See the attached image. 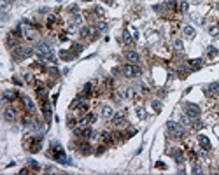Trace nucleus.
<instances>
[{
	"label": "nucleus",
	"mask_w": 219,
	"mask_h": 175,
	"mask_svg": "<svg viewBox=\"0 0 219 175\" xmlns=\"http://www.w3.org/2000/svg\"><path fill=\"white\" fill-rule=\"evenodd\" d=\"M49 156L54 158V159L60 161V163H72L70 159L65 158V152H63V149H61L60 144H53V147H51V151H49Z\"/></svg>",
	"instance_id": "1"
},
{
	"label": "nucleus",
	"mask_w": 219,
	"mask_h": 175,
	"mask_svg": "<svg viewBox=\"0 0 219 175\" xmlns=\"http://www.w3.org/2000/svg\"><path fill=\"white\" fill-rule=\"evenodd\" d=\"M167 128H168L170 135H172L173 138H182V137H184V128H182V126H179V124L168 121V123H167Z\"/></svg>",
	"instance_id": "2"
},
{
	"label": "nucleus",
	"mask_w": 219,
	"mask_h": 175,
	"mask_svg": "<svg viewBox=\"0 0 219 175\" xmlns=\"http://www.w3.org/2000/svg\"><path fill=\"white\" fill-rule=\"evenodd\" d=\"M123 74L126 77H139L142 74V70H140V67H139L137 63H128L126 67L123 69Z\"/></svg>",
	"instance_id": "3"
},
{
	"label": "nucleus",
	"mask_w": 219,
	"mask_h": 175,
	"mask_svg": "<svg viewBox=\"0 0 219 175\" xmlns=\"http://www.w3.org/2000/svg\"><path fill=\"white\" fill-rule=\"evenodd\" d=\"M33 51L32 49H23V47H14L12 49V60H16V61H19V60H23L25 56H30Z\"/></svg>",
	"instance_id": "4"
},
{
	"label": "nucleus",
	"mask_w": 219,
	"mask_h": 175,
	"mask_svg": "<svg viewBox=\"0 0 219 175\" xmlns=\"http://www.w3.org/2000/svg\"><path fill=\"white\" fill-rule=\"evenodd\" d=\"M184 112L189 116V117H198L200 116V107L195 105V103H184Z\"/></svg>",
	"instance_id": "5"
},
{
	"label": "nucleus",
	"mask_w": 219,
	"mask_h": 175,
	"mask_svg": "<svg viewBox=\"0 0 219 175\" xmlns=\"http://www.w3.org/2000/svg\"><path fill=\"white\" fill-rule=\"evenodd\" d=\"M4 119H5V121H9V123L16 121V111H14L12 107H7L5 111H4Z\"/></svg>",
	"instance_id": "6"
},
{
	"label": "nucleus",
	"mask_w": 219,
	"mask_h": 175,
	"mask_svg": "<svg viewBox=\"0 0 219 175\" xmlns=\"http://www.w3.org/2000/svg\"><path fill=\"white\" fill-rule=\"evenodd\" d=\"M126 60L130 61V63H139L140 61V56H139V53H135V51H126Z\"/></svg>",
	"instance_id": "7"
},
{
	"label": "nucleus",
	"mask_w": 219,
	"mask_h": 175,
	"mask_svg": "<svg viewBox=\"0 0 219 175\" xmlns=\"http://www.w3.org/2000/svg\"><path fill=\"white\" fill-rule=\"evenodd\" d=\"M18 37H19V35H16L14 32L7 35V46H9V47H12V49L18 47Z\"/></svg>",
	"instance_id": "8"
},
{
	"label": "nucleus",
	"mask_w": 219,
	"mask_h": 175,
	"mask_svg": "<svg viewBox=\"0 0 219 175\" xmlns=\"http://www.w3.org/2000/svg\"><path fill=\"white\" fill-rule=\"evenodd\" d=\"M18 98V93L14 91V90H7V91H4V100L5 102H14Z\"/></svg>",
	"instance_id": "9"
},
{
	"label": "nucleus",
	"mask_w": 219,
	"mask_h": 175,
	"mask_svg": "<svg viewBox=\"0 0 219 175\" xmlns=\"http://www.w3.org/2000/svg\"><path fill=\"white\" fill-rule=\"evenodd\" d=\"M172 158H173L175 161H177V163L181 165V163L184 161V154H182V151H179V149H173V151H172Z\"/></svg>",
	"instance_id": "10"
},
{
	"label": "nucleus",
	"mask_w": 219,
	"mask_h": 175,
	"mask_svg": "<svg viewBox=\"0 0 219 175\" xmlns=\"http://www.w3.org/2000/svg\"><path fill=\"white\" fill-rule=\"evenodd\" d=\"M42 103V111H44V117H46L48 121L51 119V107H49V103H48V100L46 102H40Z\"/></svg>",
	"instance_id": "11"
},
{
	"label": "nucleus",
	"mask_w": 219,
	"mask_h": 175,
	"mask_svg": "<svg viewBox=\"0 0 219 175\" xmlns=\"http://www.w3.org/2000/svg\"><path fill=\"white\" fill-rule=\"evenodd\" d=\"M112 123H114V126H123V124H124V114H123V112L116 114V116L112 117Z\"/></svg>",
	"instance_id": "12"
},
{
	"label": "nucleus",
	"mask_w": 219,
	"mask_h": 175,
	"mask_svg": "<svg viewBox=\"0 0 219 175\" xmlns=\"http://www.w3.org/2000/svg\"><path fill=\"white\" fill-rule=\"evenodd\" d=\"M100 138L105 142V144H111L114 140V133H111V131H103V133L100 135Z\"/></svg>",
	"instance_id": "13"
},
{
	"label": "nucleus",
	"mask_w": 219,
	"mask_h": 175,
	"mask_svg": "<svg viewBox=\"0 0 219 175\" xmlns=\"http://www.w3.org/2000/svg\"><path fill=\"white\" fill-rule=\"evenodd\" d=\"M79 151L82 152V154H90V152H91V145L88 142H81L79 144Z\"/></svg>",
	"instance_id": "14"
},
{
	"label": "nucleus",
	"mask_w": 219,
	"mask_h": 175,
	"mask_svg": "<svg viewBox=\"0 0 219 175\" xmlns=\"http://www.w3.org/2000/svg\"><path fill=\"white\" fill-rule=\"evenodd\" d=\"M207 93L209 95H219V82H214L207 88Z\"/></svg>",
	"instance_id": "15"
},
{
	"label": "nucleus",
	"mask_w": 219,
	"mask_h": 175,
	"mask_svg": "<svg viewBox=\"0 0 219 175\" xmlns=\"http://www.w3.org/2000/svg\"><path fill=\"white\" fill-rule=\"evenodd\" d=\"M95 35V32L91 30V26H84V28H81V37H93Z\"/></svg>",
	"instance_id": "16"
},
{
	"label": "nucleus",
	"mask_w": 219,
	"mask_h": 175,
	"mask_svg": "<svg viewBox=\"0 0 219 175\" xmlns=\"http://www.w3.org/2000/svg\"><path fill=\"white\" fill-rule=\"evenodd\" d=\"M23 102H25V107H27V111H28L30 114H33V112H35V105H33V102H32L30 98H23Z\"/></svg>",
	"instance_id": "17"
},
{
	"label": "nucleus",
	"mask_w": 219,
	"mask_h": 175,
	"mask_svg": "<svg viewBox=\"0 0 219 175\" xmlns=\"http://www.w3.org/2000/svg\"><path fill=\"white\" fill-rule=\"evenodd\" d=\"M60 56H61V60H65V61H70V60H74L75 54H74L72 51H70V53H69V51H60Z\"/></svg>",
	"instance_id": "18"
},
{
	"label": "nucleus",
	"mask_w": 219,
	"mask_h": 175,
	"mask_svg": "<svg viewBox=\"0 0 219 175\" xmlns=\"http://www.w3.org/2000/svg\"><path fill=\"white\" fill-rule=\"evenodd\" d=\"M188 63H189V67H191V70H198V69L202 67V60H189Z\"/></svg>",
	"instance_id": "19"
},
{
	"label": "nucleus",
	"mask_w": 219,
	"mask_h": 175,
	"mask_svg": "<svg viewBox=\"0 0 219 175\" xmlns=\"http://www.w3.org/2000/svg\"><path fill=\"white\" fill-rule=\"evenodd\" d=\"M32 140H33V144L30 145V152H37V151L40 149V142H42V140H40V138H32Z\"/></svg>",
	"instance_id": "20"
},
{
	"label": "nucleus",
	"mask_w": 219,
	"mask_h": 175,
	"mask_svg": "<svg viewBox=\"0 0 219 175\" xmlns=\"http://www.w3.org/2000/svg\"><path fill=\"white\" fill-rule=\"evenodd\" d=\"M102 114H103V117H114V111H112V109L111 107H103L102 109Z\"/></svg>",
	"instance_id": "21"
},
{
	"label": "nucleus",
	"mask_w": 219,
	"mask_h": 175,
	"mask_svg": "<svg viewBox=\"0 0 219 175\" xmlns=\"http://www.w3.org/2000/svg\"><path fill=\"white\" fill-rule=\"evenodd\" d=\"M198 142H200V145H202L205 151H209V149H210V142H209V138H207V137H200V138H198Z\"/></svg>",
	"instance_id": "22"
},
{
	"label": "nucleus",
	"mask_w": 219,
	"mask_h": 175,
	"mask_svg": "<svg viewBox=\"0 0 219 175\" xmlns=\"http://www.w3.org/2000/svg\"><path fill=\"white\" fill-rule=\"evenodd\" d=\"M184 35L189 37V39L195 37V28H193V26H184Z\"/></svg>",
	"instance_id": "23"
},
{
	"label": "nucleus",
	"mask_w": 219,
	"mask_h": 175,
	"mask_svg": "<svg viewBox=\"0 0 219 175\" xmlns=\"http://www.w3.org/2000/svg\"><path fill=\"white\" fill-rule=\"evenodd\" d=\"M173 49L181 53V51L184 49V44H182V40H175V42H173Z\"/></svg>",
	"instance_id": "24"
},
{
	"label": "nucleus",
	"mask_w": 219,
	"mask_h": 175,
	"mask_svg": "<svg viewBox=\"0 0 219 175\" xmlns=\"http://www.w3.org/2000/svg\"><path fill=\"white\" fill-rule=\"evenodd\" d=\"M123 40H124L126 46H131V44H133V40H131V37H130V33H128V32H124V33H123Z\"/></svg>",
	"instance_id": "25"
},
{
	"label": "nucleus",
	"mask_w": 219,
	"mask_h": 175,
	"mask_svg": "<svg viewBox=\"0 0 219 175\" xmlns=\"http://www.w3.org/2000/svg\"><path fill=\"white\" fill-rule=\"evenodd\" d=\"M28 166H32L33 170H39V168H40V165H39L37 161H33V159H28Z\"/></svg>",
	"instance_id": "26"
},
{
	"label": "nucleus",
	"mask_w": 219,
	"mask_h": 175,
	"mask_svg": "<svg viewBox=\"0 0 219 175\" xmlns=\"http://www.w3.org/2000/svg\"><path fill=\"white\" fill-rule=\"evenodd\" d=\"M82 51V46H81V44H74V46H72V53L75 54V53H81Z\"/></svg>",
	"instance_id": "27"
},
{
	"label": "nucleus",
	"mask_w": 219,
	"mask_h": 175,
	"mask_svg": "<svg viewBox=\"0 0 219 175\" xmlns=\"http://www.w3.org/2000/svg\"><path fill=\"white\" fill-rule=\"evenodd\" d=\"M167 7L173 11V9H175V0H167Z\"/></svg>",
	"instance_id": "28"
},
{
	"label": "nucleus",
	"mask_w": 219,
	"mask_h": 175,
	"mask_svg": "<svg viewBox=\"0 0 219 175\" xmlns=\"http://www.w3.org/2000/svg\"><path fill=\"white\" fill-rule=\"evenodd\" d=\"M179 9H181V12H186V11H188V2H181Z\"/></svg>",
	"instance_id": "29"
},
{
	"label": "nucleus",
	"mask_w": 219,
	"mask_h": 175,
	"mask_svg": "<svg viewBox=\"0 0 219 175\" xmlns=\"http://www.w3.org/2000/svg\"><path fill=\"white\" fill-rule=\"evenodd\" d=\"M207 54H209V56H216V54H217V49H214V47H209V49H207Z\"/></svg>",
	"instance_id": "30"
},
{
	"label": "nucleus",
	"mask_w": 219,
	"mask_h": 175,
	"mask_svg": "<svg viewBox=\"0 0 219 175\" xmlns=\"http://www.w3.org/2000/svg\"><path fill=\"white\" fill-rule=\"evenodd\" d=\"M152 109H154V111H161V103L160 102H152Z\"/></svg>",
	"instance_id": "31"
},
{
	"label": "nucleus",
	"mask_w": 219,
	"mask_h": 175,
	"mask_svg": "<svg viewBox=\"0 0 219 175\" xmlns=\"http://www.w3.org/2000/svg\"><path fill=\"white\" fill-rule=\"evenodd\" d=\"M25 81H27V82H30V84H32V82H33V81H35V79H33V75H32V74H27V75H25Z\"/></svg>",
	"instance_id": "32"
},
{
	"label": "nucleus",
	"mask_w": 219,
	"mask_h": 175,
	"mask_svg": "<svg viewBox=\"0 0 219 175\" xmlns=\"http://www.w3.org/2000/svg\"><path fill=\"white\" fill-rule=\"evenodd\" d=\"M202 126H203V124H202V121H195V123H193V128H195V130H200Z\"/></svg>",
	"instance_id": "33"
},
{
	"label": "nucleus",
	"mask_w": 219,
	"mask_h": 175,
	"mask_svg": "<svg viewBox=\"0 0 219 175\" xmlns=\"http://www.w3.org/2000/svg\"><path fill=\"white\" fill-rule=\"evenodd\" d=\"M12 82H14V84H18V86H23V82H21V79H19V77H12Z\"/></svg>",
	"instance_id": "34"
},
{
	"label": "nucleus",
	"mask_w": 219,
	"mask_h": 175,
	"mask_svg": "<svg viewBox=\"0 0 219 175\" xmlns=\"http://www.w3.org/2000/svg\"><path fill=\"white\" fill-rule=\"evenodd\" d=\"M137 112H139V117H146V114H144V109H142V107H139V109H137Z\"/></svg>",
	"instance_id": "35"
},
{
	"label": "nucleus",
	"mask_w": 219,
	"mask_h": 175,
	"mask_svg": "<svg viewBox=\"0 0 219 175\" xmlns=\"http://www.w3.org/2000/svg\"><path fill=\"white\" fill-rule=\"evenodd\" d=\"M2 5H4V11L9 7V0H2Z\"/></svg>",
	"instance_id": "36"
},
{
	"label": "nucleus",
	"mask_w": 219,
	"mask_h": 175,
	"mask_svg": "<svg viewBox=\"0 0 219 175\" xmlns=\"http://www.w3.org/2000/svg\"><path fill=\"white\" fill-rule=\"evenodd\" d=\"M103 151H105V147H98V149H97V154H102Z\"/></svg>",
	"instance_id": "37"
},
{
	"label": "nucleus",
	"mask_w": 219,
	"mask_h": 175,
	"mask_svg": "<svg viewBox=\"0 0 219 175\" xmlns=\"http://www.w3.org/2000/svg\"><path fill=\"white\" fill-rule=\"evenodd\" d=\"M19 173H21V175H27V173H30V170H27V168H23V170H21Z\"/></svg>",
	"instance_id": "38"
},
{
	"label": "nucleus",
	"mask_w": 219,
	"mask_h": 175,
	"mask_svg": "<svg viewBox=\"0 0 219 175\" xmlns=\"http://www.w3.org/2000/svg\"><path fill=\"white\" fill-rule=\"evenodd\" d=\"M210 33H212V35H216V33H217V28H216V26H212V30H210Z\"/></svg>",
	"instance_id": "39"
},
{
	"label": "nucleus",
	"mask_w": 219,
	"mask_h": 175,
	"mask_svg": "<svg viewBox=\"0 0 219 175\" xmlns=\"http://www.w3.org/2000/svg\"><path fill=\"white\" fill-rule=\"evenodd\" d=\"M217 9H219V2H217Z\"/></svg>",
	"instance_id": "40"
},
{
	"label": "nucleus",
	"mask_w": 219,
	"mask_h": 175,
	"mask_svg": "<svg viewBox=\"0 0 219 175\" xmlns=\"http://www.w3.org/2000/svg\"><path fill=\"white\" fill-rule=\"evenodd\" d=\"M195 2H200V0H195Z\"/></svg>",
	"instance_id": "41"
},
{
	"label": "nucleus",
	"mask_w": 219,
	"mask_h": 175,
	"mask_svg": "<svg viewBox=\"0 0 219 175\" xmlns=\"http://www.w3.org/2000/svg\"><path fill=\"white\" fill-rule=\"evenodd\" d=\"M86 2H90V0H86Z\"/></svg>",
	"instance_id": "42"
}]
</instances>
